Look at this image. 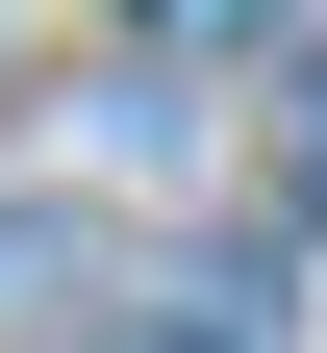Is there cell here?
I'll list each match as a JSON object with an SVG mask.
<instances>
[{
	"instance_id": "1",
	"label": "cell",
	"mask_w": 327,
	"mask_h": 353,
	"mask_svg": "<svg viewBox=\"0 0 327 353\" xmlns=\"http://www.w3.org/2000/svg\"><path fill=\"white\" fill-rule=\"evenodd\" d=\"M302 202H327V76H302Z\"/></svg>"
},
{
	"instance_id": "2",
	"label": "cell",
	"mask_w": 327,
	"mask_h": 353,
	"mask_svg": "<svg viewBox=\"0 0 327 353\" xmlns=\"http://www.w3.org/2000/svg\"><path fill=\"white\" fill-rule=\"evenodd\" d=\"M126 353H202V328H126Z\"/></svg>"
}]
</instances>
